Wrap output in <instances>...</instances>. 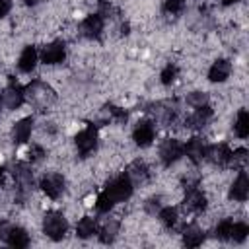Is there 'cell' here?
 Returning <instances> with one entry per match:
<instances>
[{
  "label": "cell",
  "mask_w": 249,
  "mask_h": 249,
  "mask_svg": "<svg viewBox=\"0 0 249 249\" xmlns=\"http://www.w3.org/2000/svg\"><path fill=\"white\" fill-rule=\"evenodd\" d=\"M132 187H134V183H132L130 177L124 173V175H119V177L111 179V181L107 183V187L103 189V193L117 204V202H123V200H128V198H130Z\"/></svg>",
  "instance_id": "6da1fadb"
},
{
  "label": "cell",
  "mask_w": 249,
  "mask_h": 249,
  "mask_svg": "<svg viewBox=\"0 0 249 249\" xmlns=\"http://www.w3.org/2000/svg\"><path fill=\"white\" fill-rule=\"evenodd\" d=\"M66 228H68V224H66L62 214H58V212H47L45 214V218H43V231L47 233V237L58 241V239L64 237Z\"/></svg>",
  "instance_id": "7a4b0ae2"
},
{
  "label": "cell",
  "mask_w": 249,
  "mask_h": 249,
  "mask_svg": "<svg viewBox=\"0 0 249 249\" xmlns=\"http://www.w3.org/2000/svg\"><path fill=\"white\" fill-rule=\"evenodd\" d=\"M95 144H97V130L93 124L86 126L76 134V148L82 156H89L95 150Z\"/></svg>",
  "instance_id": "3957f363"
},
{
  "label": "cell",
  "mask_w": 249,
  "mask_h": 249,
  "mask_svg": "<svg viewBox=\"0 0 249 249\" xmlns=\"http://www.w3.org/2000/svg\"><path fill=\"white\" fill-rule=\"evenodd\" d=\"M41 191L49 198H58L64 191V177L60 173H47L41 179Z\"/></svg>",
  "instance_id": "277c9868"
},
{
  "label": "cell",
  "mask_w": 249,
  "mask_h": 249,
  "mask_svg": "<svg viewBox=\"0 0 249 249\" xmlns=\"http://www.w3.org/2000/svg\"><path fill=\"white\" fill-rule=\"evenodd\" d=\"M181 156H183V144L179 140H175V138H167L160 146V160L163 161V165L175 163Z\"/></svg>",
  "instance_id": "5b68a950"
},
{
  "label": "cell",
  "mask_w": 249,
  "mask_h": 249,
  "mask_svg": "<svg viewBox=\"0 0 249 249\" xmlns=\"http://www.w3.org/2000/svg\"><path fill=\"white\" fill-rule=\"evenodd\" d=\"M25 99V91L16 84V82H10V86L2 91V103L6 109H18Z\"/></svg>",
  "instance_id": "8992f818"
},
{
  "label": "cell",
  "mask_w": 249,
  "mask_h": 249,
  "mask_svg": "<svg viewBox=\"0 0 249 249\" xmlns=\"http://www.w3.org/2000/svg\"><path fill=\"white\" fill-rule=\"evenodd\" d=\"M80 31L84 37H89V39H97L103 31V16L101 14H91L88 16L82 25H80Z\"/></svg>",
  "instance_id": "52a82bcc"
},
{
  "label": "cell",
  "mask_w": 249,
  "mask_h": 249,
  "mask_svg": "<svg viewBox=\"0 0 249 249\" xmlns=\"http://www.w3.org/2000/svg\"><path fill=\"white\" fill-rule=\"evenodd\" d=\"M154 136H156V126L154 123L150 121H142L136 124L134 132H132V138L138 146H150L154 142Z\"/></svg>",
  "instance_id": "ba28073f"
},
{
  "label": "cell",
  "mask_w": 249,
  "mask_h": 249,
  "mask_svg": "<svg viewBox=\"0 0 249 249\" xmlns=\"http://www.w3.org/2000/svg\"><path fill=\"white\" fill-rule=\"evenodd\" d=\"M64 43H60V41H54V43H49V45H45L43 47V51H41V60L45 62V64H58V62H62L64 60Z\"/></svg>",
  "instance_id": "9c48e42d"
},
{
  "label": "cell",
  "mask_w": 249,
  "mask_h": 249,
  "mask_svg": "<svg viewBox=\"0 0 249 249\" xmlns=\"http://www.w3.org/2000/svg\"><path fill=\"white\" fill-rule=\"evenodd\" d=\"M25 95H29V99L33 101V103H37V105H47V103H51V99H53V91L43 84V82H33L29 88H27V93Z\"/></svg>",
  "instance_id": "30bf717a"
},
{
  "label": "cell",
  "mask_w": 249,
  "mask_h": 249,
  "mask_svg": "<svg viewBox=\"0 0 249 249\" xmlns=\"http://www.w3.org/2000/svg\"><path fill=\"white\" fill-rule=\"evenodd\" d=\"M206 144L200 138H191L187 144H183V154H187V158L195 163H200L206 158Z\"/></svg>",
  "instance_id": "8fae6325"
},
{
  "label": "cell",
  "mask_w": 249,
  "mask_h": 249,
  "mask_svg": "<svg viewBox=\"0 0 249 249\" xmlns=\"http://www.w3.org/2000/svg\"><path fill=\"white\" fill-rule=\"evenodd\" d=\"M249 196V179L245 175V171H241L235 181L231 183V189H230V198L237 200V202H245Z\"/></svg>",
  "instance_id": "7c38bea8"
},
{
  "label": "cell",
  "mask_w": 249,
  "mask_h": 249,
  "mask_svg": "<svg viewBox=\"0 0 249 249\" xmlns=\"http://www.w3.org/2000/svg\"><path fill=\"white\" fill-rule=\"evenodd\" d=\"M185 208L191 210V212H202L206 208V196L202 191L198 189H189L187 193V198H185Z\"/></svg>",
  "instance_id": "4fadbf2b"
},
{
  "label": "cell",
  "mask_w": 249,
  "mask_h": 249,
  "mask_svg": "<svg viewBox=\"0 0 249 249\" xmlns=\"http://www.w3.org/2000/svg\"><path fill=\"white\" fill-rule=\"evenodd\" d=\"M29 233L23 230V228H18V226H12L10 231H8V237H6V243L16 247V249H23L29 245Z\"/></svg>",
  "instance_id": "5bb4252c"
},
{
  "label": "cell",
  "mask_w": 249,
  "mask_h": 249,
  "mask_svg": "<svg viewBox=\"0 0 249 249\" xmlns=\"http://www.w3.org/2000/svg\"><path fill=\"white\" fill-rule=\"evenodd\" d=\"M230 72H231V64L228 60H216L208 70V80L210 82H224L230 78Z\"/></svg>",
  "instance_id": "9a60e30c"
},
{
  "label": "cell",
  "mask_w": 249,
  "mask_h": 249,
  "mask_svg": "<svg viewBox=\"0 0 249 249\" xmlns=\"http://www.w3.org/2000/svg\"><path fill=\"white\" fill-rule=\"evenodd\" d=\"M31 128H33V119L31 117H25V119L18 121L16 126H14V140H16V144H25L29 140V136H31Z\"/></svg>",
  "instance_id": "2e32d148"
},
{
  "label": "cell",
  "mask_w": 249,
  "mask_h": 249,
  "mask_svg": "<svg viewBox=\"0 0 249 249\" xmlns=\"http://www.w3.org/2000/svg\"><path fill=\"white\" fill-rule=\"evenodd\" d=\"M35 64H37V51L29 45V47H25V49L21 51L19 60H18V68H19L21 72H31V70L35 68Z\"/></svg>",
  "instance_id": "e0dca14e"
},
{
  "label": "cell",
  "mask_w": 249,
  "mask_h": 249,
  "mask_svg": "<svg viewBox=\"0 0 249 249\" xmlns=\"http://www.w3.org/2000/svg\"><path fill=\"white\" fill-rule=\"evenodd\" d=\"M97 233H99V239L103 243H111L119 233V220H115V218L107 220L101 228H97Z\"/></svg>",
  "instance_id": "ac0fdd59"
},
{
  "label": "cell",
  "mask_w": 249,
  "mask_h": 249,
  "mask_svg": "<svg viewBox=\"0 0 249 249\" xmlns=\"http://www.w3.org/2000/svg\"><path fill=\"white\" fill-rule=\"evenodd\" d=\"M76 233H78V237H82V239H88V237L95 235V233H97V222H95L93 218H89V216L82 218V220L78 222V226H76Z\"/></svg>",
  "instance_id": "d6986e66"
},
{
  "label": "cell",
  "mask_w": 249,
  "mask_h": 249,
  "mask_svg": "<svg viewBox=\"0 0 249 249\" xmlns=\"http://www.w3.org/2000/svg\"><path fill=\"white\" fill-rule=\"evenodd\" d=\"M183 241H185L187 247H198L204 241V231L196 226H189L183 231Z\"/></svg>",
  "instance_id": "ffe728a7"
},
{
  "label": "cell",
  "mask_w": 249,
  "mask_h": 249,
  "mask_svg": "<svg viewBox=\"0 0 249 249\" xmlns=\"http://www.w3.org/2000/svg\"><path fill=\"white\" fill-rule=\"evenodd\" d=\"M233 130L239 138H247L249 134V113L245 109H241L237 113V119H235V124H233Z\"/></svg>",
  "instance_id": "44dd1931"
},
{
  "label": "cell",
  "mask_w": 249,
  "mask_h": 249,
  "mask_svg": "<svg viewBox=\"0 0 249 249\" xmlns=\"http://www.w3.org/2000/svg\"><path fill=\"white\" fill-rule=\"evenodd\" d=\"M128 177H130V181L132 183H144L146 179H148V167L144 165V163H140V161H134L132 165H130V171L126 173Z\"/></svg>",
  "instance_id": "7402d4cb"
},
{
  "label": "cell",
  "mask_w": 249,
  "mask_h": 249,
  "mask_svg": "<svg viewBox=\"0 0 249 249\" xmlns=\"http://www.w3.org/2000/svg\"><path fill=\"white\" fill-rule=\"evenodd\" d=\"M160 220L163 222V226L167 228H175L177 222H179V214H177V208L173 206H165L160 210Z\"/></svg>",
  "instance_id": "603a6c76"
},
{
  "label": "cell",
  "mask_w": 249,
  "mask_h": 249,
  "mask_svg": "<svg viewBox=\"0 0 249 249\" xmlns=\"http://www.w3.org/2000/svg\"><path fill=\"white\" fill-rule=\"evenodd\" d=\"M247 233H249V228H247V224H245V222H233L230 239H233V241L241 243V241L247 237Z\"/></svg>",
  "instance_id": "cb8c5ba5"
},
{
  "label": "cell",
  "mask_w": 249,
  "mask_h": 249,
  "mask_svg": "<svg viewBox=\"0 0 249 249\" xmlns=\"http://www.w3.org/2000/svg\"><path fill=\"white\" fill-rule=\"evenodd\" d=\"M115 206V202L105 195V193H101L97 198H95V210L99 212V214H105V212H109L111 208Z\"/></svg>",
  "instance_id": "d4e9b609"
},
{
  "label": "cell",
  "mask_w": 249,
  "mask_h": 249,
  "mask_svg": "<svg viewBox=\"0 0 249 249\" xmlns=\"http://www.w3.org/2000/svg\"><path fill=\"white\" fill-rule=\"evenodd\" d=\"M231 226H233V220H222V222L216 226V237H218V239H230V235H231Z\"/></svg>",
  "instance_id": "484cf974"
},
{
  "label": "cell",
  "mask_w": 249,
  "mask_h": 249,
  "mask_svg": "<svg viewBox=\"0 0 249 249\" xmlns=\"http://www.w3.org/2000/svg\"><path fill=\"white\" fill-rule=\"evenodd\" d=\"M43 158H45V150H43L39 144L29 146V150H27V160H29L31 163H37V161H41Z\"/></svg>",
  "instance_id": "4316f807"
},
{
  "label": "cell",
  "mask_w": 249,
  "mask_h": 249,
  "mask_svg": "<svg viewBox=\"0 0 249 249\" xmlns=\"http://www.w3.org/2000/svg\"><path fill=\"white\" fill-rule=\"evenodd\" d=\"M160 78H161V82H163V84H171V82L177 78V68H175L173 64H167V66L161 70Z\"/></svg>",
  "instance_id": "83f0119b"
},
{
  "label": "cell",
  "mask_w": 249,
  "mask_h": 249,
  "mask_svg": "<svg viewBox=\"0 0 249 249\" xmlns=\"http://www.w3.org/2000/svg\"><path fill=\"white\" fill-rule=\"evenodd\" d=\"M183 6H185V0H165L163 10L167 14H179L183 10Z\"/></svg>",
  "instance_id": "f1b7e54d"
},
{
  "label": "cell",
  "mask_w": 249,
  "mask_h": 249,
  "mask_svg": "<svg viewBox=\"0 0 249 249\" xmlns=\"http://www.w3.org/2000/svg\"><path fill=\"white\" fill-rule=\"evenodd\" d=\"M193 107H202V105H206V101H208V95L206 93H200V91H195V93H191L189 95V99H187Z\"/></svg>",
  "instance_id": "f546056e"
},
{
  "label": "cell",
  "mask_w": 249,
  "mask_h": 249,
  "mask_svg": "<svg viewBox=\"0 0 249 249\" xmlns=\"http://www.w3.org/2000/svg\"><path fill=\"white\" fill-rule=\"evenodd\" d=\"M10 10H12V0H0V18L8 16Z\"/></svg>",
  "instance_id": "4dcf8cb0"
},
{
  "label": "cell",
  "mask_w": 249,
  "mask_h": 249,
  "mask_svg": "<svg viewBox=\"0 0 249 249\" xmlns=\"http://www.w3.org/2000/svg\"><path fill=\"white\" fill-rule=\"evenodd\" d=\"M2 183H4V167L0 165V185H2Z\"/></svg>",
  "instance_id": "1f68e13d"
},
{
  "label": "cell",
  "mask_w": 249,
  "mask_h": 249,
  "mask_svg": "<svg viewBox=\"0 0 249 249\" xmlns=\"http://www.w3.org/2000/svg\"><path fill=\"white\" fill-rule=\"evenodd\" d=\"M222 2H224V4H226V6H230V4H235V2H237V0H222Z\"/></svg>",
  "instance_id": "d6a6232c"
},
{
  "label": "cell",
  "mask_w": 249,
  "mask_h": 249,
  "mask_svg": "<svg viewBox=\"0 0 249 249\" xmlns=\"http://www.w3.org/2000/svg\"><path fill=\"white\" fill-rule=\"evenodd\" d=\"M25 2H27V4H31V6H33V4H37V2H41V0H25Z\"/></svg>",
  "instance_id": "836d02e7"
}]
</instances>
